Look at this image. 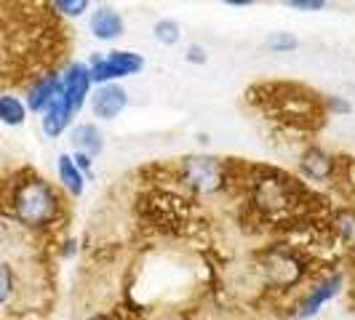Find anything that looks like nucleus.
<instances>
[{"mask_svg": "<svg viewBox=\"0 0 355 320\" xmlns=\"http://www.w3.org/2000/svg\"><path fill=\"white\" fill-rule=\"evenodd\" d=\"M11 211L21 227L30 230H40L49 227L56 213H59V197L49 181L43 179H24L21 184H17L14 197H11Z\"/></svg>", "mask_w": 355, "mask_h": 320, "instance_id": "1", "label": "nucleus"}, {"mask_svg": "<svg viewBox=\"0 0 355 320\" xmlns=\"http://www.w3.org/2000/svg\"><path fill=\"white\" fill-rule=\"evenodd\" d=\"M144 70V59L134 51H107L105 56H91L89 72L94 86H105V83H115L121 78H131L137 72Z\"/></svg>", "mask_w": 355, "mask_h": 320, "instance_id": "2", "label": "nucleus"}, {"mask_svg": "<svg viewBox=\"0 0 355 320\" xmlns=\"http://www.w3.org/2000/svg\"><path fill=\"white\" fill-rule=\"evenodd\" d=\"M91 86H94V80H91L89 64H83V62H72V64H67V70L62 72V96H64L72 115H78L86 107L91 96Z\"/></svg>", "mask_w": 355, "mask_h": 320, "instance_id": "3", "label": "nucleus"}, {"mask_svg": "<svg viewBox=\"0 0 355 320\" xmlns=\"http://www.w3.org/2000/svg\"><path fill=\"white\" fill-rule=\"evenodd\" d=\"M89 99L91 109H94V115L99 121H115L128 107V91L123 86H118V83H105V86H99L94 91V96H89Z\"/></svg>", "mask_w": 355, "mask_h": 320, "instance_id": "4", "label": "nucleus"}, {"mask_svg": "<svg viewBox=\"0 0 355 320\" xmlns=\"http://www.w3.org/2000/svg\"><path fill=\"white\" fill-rule=\"evenodd\" d=\"M184 177L200 193H216L222 187V168L214 158H187Z\"/></svg>", "mask_w": 355, "mask_h": 320, "instance_id": "5", "label": "nucleus"}, {"mask_svg": "<svg viewBox=\"0 0 355 320\" xmlns=\"http://www.w3.org/2000/svg\"><path fill=\"white\" fill-rule=\"evenodd\" d=\"M59 91H62V75H59V72H49V75H43V78H37L35 83L27 89L24 105H27L30 112L40 115V112L59 96Z\"/></svg>", "mask_w": 355, "mask_h": 320, "instance_id": "6", "label": "nucleus"}, {"mask_svg": "<svg viewBox=\"0 0 355 320\" xmlns=\"http://www.w3.org/2000/svg\"><path fill=\"white\" fill-rule=\"evenodd\" d=\"M72 115L67 102H64V96H62V91H59V96L53 99L51 105L46 107L43 112H40V125H43V134L49 136V139H59L72 123Z\"/></svg>", "mask_w": 355, "mask_h": 320, "instance_id": "7", "label": "nucleus"}, {"mask_svg": "<svg viewBox=\"0 0 355 320\" xmlns=\"http://www.w3.org/2000/svg\"><path fill=\"white\" fill-rule=\"evenodd\" d=\"M89 27H91V35L96 40H115L125 33V21L123 17L110 8V6H99L89 19Z\"/></svg>", "mask_w": 355, "mask_h": 320, "instance_id": "8", "label": "nucleus"}, {"mask_svg": "<svg viewBox=\"0 0 355 320\" xmlns=\"http://www.w3.org/2000/svg\"><path fill=\"white\" fill-rule=\"evenodd\" d=\"M339 285H342V275H331V278H326V281H323L318 288H313V294L300 304L297 318L307 320V318H313V315H318L320 307H323L326 302H331V299L339 294Z\"/></svg>", "mask_w": 355, "mask_h": 320, "instance_id": "9", "label": "nucleus"}, {"mask_svg": "<svg viewBox=\"0 0 355 320\" xmlns=\"http://www.w3.org/2000/svg\"><path fill=\"white\" fill-rule=\"evenodd\" d=\"M70 142H72V150L86 152V155H91V158H96V155L105 150V136H102L99 125H94V123L75 125V128L70 131Z\"/></svg>", "mask_w": 355, "mask_h": 320, "instance_id": "10", "label": "nucleus"}, {"mask_svg": "<svg viewBox=\"0 0 355 320\" xmlns=\"http://www.w3.org/2000/svg\"><path fill=\"white\" fill-rule=\"evenodd\" d=\"M56 179H59L62 187L75 197H80L83 190H86V174L75 166V160H72L70 152H62V155L56 158Z\"/></svg>", "mask_w": 355, "mask_h": 320, "instance_id": "11", "label": "nucleus"}, {"mask_svg": "<svg viewBox=\"0 0 355 320\" xmlns=\"http://www.w3.org/2000/svg\"><path fill=\"white\" fill-rule=\"evenodd\" d=\"M300 168H302L304 177L315 179V181H326V179L334 174V158L326 155V152L318 150V147H313V150H307V152L302 155Z\"/></svg>", "mask_w": 355, "mask_h": 320, "instance_id": "12", "label": "nucleus"}, {"mask_svg": "<svg viewBox=\"0 0 355 320\" xmlns=\"http://www.w3.org/2000/svg\"><path fill=\"white\" fill-rule=\"evenodd\" d=\"M27 105H24V99H19L14 94H3L0 96V123L8 125V128H19V125H24L27 121Z\"/></svg>", "mask_w": 355, "mask_h": 320, "instance_id": "13", "label": "nucleus"}, {"mask_svg": "<svg viewBox=\"0 0 355 320\" xmlns=\"http://www.w3.org/2000/svg\"><path fill=\"white\" fill-rule=\"evenodd\" d=\"M153 37L160 46H177L182 40V27H179L177 19H158L153 24Z\"/></svg>", "mask_w": 355, "mask_h": 320, "instance_id": "14", "label": "nucleus"}, {"mask_svg": "<svg viewBox=\"0 0 355 320\" xmlns=\"http://www.w3.org/2000/svg\"><path fill=\"white\" fill-rule=\"evenodd\" d=\"M267 48L272 53H291L300 48V40L291 35V33L278 30V33H272V35L267 37Z\"/></svg>", "mask_w": 355, "mask_h": 320, "instance_id": "15", "label": "nucleus"}, {"mask_svg": "<svg viewBox=\"0 0 355 320\" xmlns=\"http://www.w3.org/2000/svg\"><path fill=\"white\" fill-rule=\"evenodd\" d=\"M51 3L62 17H70V19L83 17L91 6V0H51Z\"/></svg>", "mask_w": 355, "mask_h": 320, "instance_id": "16", "label": "nucleus"}, {"mask_svg": "<svg viewBox=\"0 0 355 320\" xmlns=\"http://www.w3.org/2000/svg\"><path fill=\"white\" fill-rule=\"evenodd\" d=\"M11 296H14V269L8 262L0 259V307L8 304Z\"/></svg>", "mask_w": 355, "mask_h": 320, "instance_id": "17", "label": "nucleus"}, {"mask_svg": "<svg viewBox=\"0 0 355 320\" xmlns=\"http://www.w3.org/2000/svg\"><path fill=\"white\" fill-rule=\"evenodd\" d=\"M284 3L286 6H291L294 11H304V14H310V11H323L329 0H284Z\"/></svg>", "mask_w": 355, "mask_h": 320, "instance_id": "18", "label": "nucleus"}, {"mask_svg": "<svg viewBox=\"0 0 355 320\" xmlns=\"http://www.w3.org/2000/svg\"><path fill=\"white\" fill-rule=\"evenodd\" d=\"M184 59H187L190 64H206V62H209V53H206V48H203L200 43H190V46L184 48Z\"/></svg>", "mask_w": 355, "mask_h": 320, "instance_id": "19", "label": "nucleus"}, {"mask_svg": "<svg viewBox=\"0 0 355 320\" xmlns=\"http://www.w3.org/2000/svg\"><path fill=\"white\" fill-rule=\"evenodd\" d=\"M72 160H75V166H78V168H80V171H83V174L89 177L94 158H91V155H86V152H78V150H75V152H72Z\"/></svg>", "mask_w": 355, "mask_h": 320, "instance_id": "20", "label": "nucleus"}, {"mask_svg": "<svg viewBox=\"0 0 355 320\" xmlns=\"http://www.w3.org/2000/svg\"><path fill=\"white\" fill-rule=\"evenodd\" d=\"M329 107L334 109V115H347V112L353 109L350 102H347V99H342V96H331V99H329Z\"/></svg>", "mask_w": 355, "mask_h": 320, "instance_id": "21", "label": "nucleus"}, {"mask_svg": "<svg viewBox=\"0 0 355 320\" xmlns=\"http://www.w3.org/2000/svg\"><path fill=\"white\" fill-rule=\"evenodd\" d=\"M219 3H225V6H230V8H249L257 0H219Z\"/></svg>", "mask_w": 355, "mask_h": 320, "instance_id": "22", "label": "nucleus"}, {"mask_svg": "<svg viewBox=\"0 0 355 320\" xmlns=\"http://www.w3.org/2000/svg\"><path fill=\"white\" fill-rule=\"evenodd\" d=\"M3 240H6V224L0 222V243H3Z\"/></svg>", "mask_w": 355, "mask_h": 320, "instance_id": "23", "label": "nucleus"}, {"mask_svg": "<svg viewBox=\"0 0 355 320\" xmlns=\"http://www.w3.org/2000/svg\"><path fill=\"white\" fill-rule=\"evenodd\" d=\"M89 320H107V318H102V315H94V318H89Z\"/></svg>", "mask_w": 355, "mask_h": 320, "instance_id": "24", "label": "nucleus"}]
</instances>
